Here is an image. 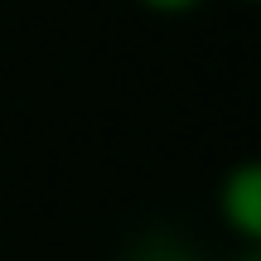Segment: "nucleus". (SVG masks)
<instances>
[{
    "mask_svg": "<svg viewBox=\"0 0 261 261\" xmlns=\"http://www.w3.org/2000/svg\"><path fill=\"white\" fill-rule=\"evenodd\" d=\"M218 203H223L227 227H232L237 237H247V242H256L261 237V165L256 160H242V165L223 179Z\"/></svg>",
    "mask_w": 261,
    "mask_h": 261,
    "instance_id": "nucleus-1",
    "label": "nucleus"
},
{
    "mask_svg": "<svg viewBox=\"0 0 261 261\" xmlns=\"http://www.w3.org/2000/svg\"><path fill=\"white\" fill-rule=\"evenodd\" d=\"M145 10H155V15H184V10H194L198 0H140Z\"/></svg>",
    "mask_w": 261,
    "mask_h": 261,
    "instance_id": "nucleus-2",
    "label": "nucleus"
},
{
    "mask_svg": "<svg viewBox=\"0 0 261 261\" xmlns=\"http://www.w3.org/2000/svg\"><path fill=\"white\" fill-rule=\"evenodd\" d=\"M247 5H252V0H247Z\"/></svg>",
    "mask_w": 261,
    "mask_h": 261,
    "instance_id": "nucleus-3",
    "label": "nucleus"
}]
</instances>
